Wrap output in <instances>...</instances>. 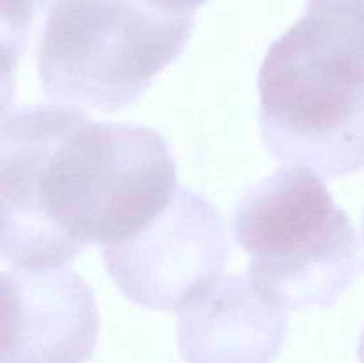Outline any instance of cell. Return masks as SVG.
Returning <instances> with one entry per match:
<instances>
[{"label":"cell","mask_w":364,"mask_h":363,"mask_svg":"<svg viewBox=\"0 0 364 363\" xmlns=\"http://www.w3.org/2000/svg\"><path fill=\"white\" fill-rule=\"evenodd\" d=\"M2 363H87L100 313L91 287L70 267H4Z\"/></svg>","instance_id":"8992f818"},{"label":"cell","mask_w":364,"mask_h":363,"mask_svg":"<svg viewBox=\"0 0 364 363\" xmlns=\"http://www.w3.org/2000/svg\"><path fill=\"white\" fill-rule=\"evenodd\" d=\"M176 313L178 347L187 363H270L288 335L287 310L245 274H220Z\"/></svg>","instance_id":"52a82bcc"},{"label":"cell","mask_w":364,"mask_h":363,"mask_svg":"<svg viewBox=\"0 0 364 363\" xmlns=\"http://www.w3.org/2000/svg\"><path fill=\"white\" fill-rule=\"evenodd\" d=\"M358 358H359V363H364V330L361 331V337H359V344H358Z\"/></svg>","instance_id":"9c48e42d"},{"label":"cell","mask_w":364,"mask_h":363,"mask_svg":"<svg viewBox=\"0 0 364 363\" xmlns=\"http://www.w3.org/2000/svg\"><path fill=\"white\" fill-rule=\"evenodd\" d=\"M230 253V231L220 210L192 189L178 187L144 230L103 248V263L128 301L178 312L220 276Z\"/></svg>","instance_id":"5b68a950"},{"label":"cell","mask_w":364,"mask_h":363,"mask_svg":"<svg viewBox=\"0 0 364 363\" xmlns=\"http://www.w3.org/2000/svg\"><path fill=\"white\" fill-rule=\"evenodd\" d=\"M259 128L270 155L327 178L364 169V82L288 28L258 75Z\"/></svg>","instance_id":"277c9868"},{"label":"cell","mask_w":364,"mask_h":363,"mask_svg":"<svg viewBox=\"0 0 364 363\" xmlns=\"http://www.w3.org/2000/svg\"><path fill=\"white\" fill-rule=\"evenodd\" d=\"M36 64L41 88L59 102L114 112L137 102L180 57L194 13L148 0H46Z\"/></svg>","instance_id":"7a4b0ae2"},{"label":"cell","mask_w":364,"mask_h":363,"mask_svg":"<svg viewBox=\"0 0 364 363\" xmlns=\"http://www.w3.org/2000/svg\"><path fill=\"white\" fill-rule=\"evenodd\" d=\"M233 231L255 287L284 310L333 308L358 276V231L308 167H279L251 185Z\"/></svg>","instance_id":"3957f363"},{"label":"cell","mask_w":364,"mask_h":363,"mask_svg":"<svg viewBox=\"0 0 364 363\" xmlns=\"http://www.w3.org/2000/svg\"><path fill=\"white\" fill-rule=\"evenodd\" d=\"M176 167L166 137L149 127L98 123L68 103L4 112V262L50 269L89 244L134 237L173 199Z\"/></svg>","instance_id":"6da1fadb"},{"label":"cell","mask_w":364,"mask_h":363,"mask_svg":"<svg viewBox=\"0 0 364 363\" xmlns=\"http://www.w3.org/2000/svg\"><path fill=\"white\" fill-rule=\"evenodd\" d=\"M148 2L164 7V9L176 11V13H194V9L205 6L210 0H148Z\"/></svg>","instance_id":"ba28073f"},{"label":"cell","mask_w":364,"mask_h":363,"mask_svg":"<svg viewBox=\"0 0 364 363\" xmlns=\"http://www.w3.org/2000/svg\"><path fill=\"white\" fill-rule=\"evenodd\" d=\"M363 241H364V216H363Z\"/></svg>","instance_id":"30bf717a"}]
</instances>
